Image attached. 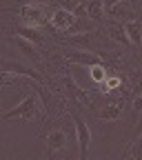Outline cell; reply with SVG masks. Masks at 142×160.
Segmentation results:
<instances>
[{
  "mask_svg": "<svg viewBox=\"0 0 142 160\" xmlns=\"http://www.w3.org/2000/svg\"><path fill=\"white\" fill-rule=\"evenodd\" d=\"M38 116V100H36V93H29L18 107L9 109V111H2L0 113V122H7V120H25V122H33Z\"/></svg>",
  "mask_w": 142,
  "mask_h": 160,
  "instance_id": "cell-1",
  "label": "cell"
},
{
  "mask_svg": "<svg viewBox=\"0 0 142 160\" xmlns=\"http://www.w3.org/2000/svg\"><path fill=\"white\" fill-rule=\"evenodd\" d=\"M71 120H73V125H76V140H78V153H80L78 160H87L89 142H91V129L87 125V120L80 116L76 109L71 111Z\"/></svg>",
  "mask_w": 142,
  "mask_h": 160,
  "instance_id": "cell-2",
  "label": "cell"
},
{
  "mask_svg": "<svg viewBox=\"0 0 142 160\" xmlns=\"http://www.w3.org/2000/svg\"><path fill=\"white\" fill-rule=\"evenodd\" d=\"M18 13H20V18L25 20V27L38 29V27L49 25V16H47V11H45L42 5H20Z\"/></svg>",
  "mask_w": 142,
  "mask_h": 160,
  "instance_id": "cell-3",
  "label": "cell"
},
{
  "mask_svg": "<svg viewBox=\"0 0 142 160\" xmlns=\"http://www.w3.org/2000/svg\"><path fill=\"white\" fill-rule=\"evenodd\" d=\"M105 16H109V20L125 25L129 20H135V0H122V2H115L113 7L105 9Z\"/></svg>",
  "mask_w": 142,
  "mask_h": 160,
  "instance_id": "cell-4",
  "label": "cell"
},
{
  "mask_svg": "<svg viewBox=\"0 0 142 160\" xmlns=\"http://www.w3.org/2000/svg\"><path fill=\"white\" fill-rule=\"evenodd\" d=\"M65 60L73 65H85V67H93V65H107V60L98 53H91V51H80V49H65L62 51Z\"/></svg>",
  "mask_w": 142,
  "mask_h": 160,
  "instance_id": "cell-5",
  "label": "cell"
},
{
  "mask_svg": "<svg viewBox=\"0 0 142 160\" xmlns=\"http://www.w3.org/2000/svg\"><path fill=\"white\" fill-rule=\"evenodd\" d=\"M73 22H76V13H71V11H67V9H56L51 16H49V25L58 31V33H71V27H73Z\"/></svg>",
  "mask_w": 142,
  "mask_h": 160,
  "instance_id": "cell-6",
  "label": "cell"
},
{
  "mask_svg": "<svg viewBox=\"0 0 142 160\" xmlns=\"http://www.w3.org/2000/svg\"><path fill=\"white\" fill-rule=\"evenodd\" d=\"M0 71L11 73V76H27V78L36 80L38 85H42V76H40L38 71H33V69H29L25 65H18V62H13V60H2V62H0Z\"/></svg>",
  "mask_w": 142,
  "mask_h": 160,
  "instance_id": "cell-7",
  "label": "cell"
},
{
  "mask_svg": "<svg viewBox=\"0 0 142 160\" xmlns=\"http://www.w3.org/2000/svg\"><path fill=\"white\" fill-rule=\"evenodd\" d=\"M45 138V142H47V153H58V151H62L67 147V133L60 129V127H53L49 133L42 136Z\"/></svg>",
  "mask_w": 142,
  "mask_h": 160,
  "instance_id": "cell-8",
  "label": "cell"
},
{
  "mask_svg": "<svg viewBox=\"0 0 142 160\" xmlns=\"http://www.w3.org/2000/svg\"><path fill=\"white\" fill-rule=\"evenodd\" d=\"M60 82H62L65 87H67V91H69V96L76 100V102H80V105H82V107H91V98H89V93H85L82 89H80L78 85H76V80L71 78V76H62V78H60Z\"/></svg>",
  "mask_w": 142,
  "mask_h": 160,
  "instance_id": "cell-9",
  "label": "cell"
},
{
  "mask_svg": "<svg viewBox=\"0 0 142 160\" xmlns=\"http://www.w3.org/2000/svg\"><path fill=\"white\" fill-rule=\"evenodd\" d=\"M85 9V18L91 20V22L95 25H102L105 22V5H102V0H87V2L82 5Z\"/></svg>",
  "mask_w": 142,
  "mask_h": 160,
  "instance_id": "cell-10",
  "label": "cell"
},
{
  "mask_svg": "<svg viewBox=\"0 0 142 160\" xmlns=\"http://www.w3.org/2000/svg\"><path fill=\"white\" fill-rule=\"evenodd\" d=\"M16 36H18V38H22V40H27L29 45H33V47H38V49L45 45V36L40 33L38 29H33V27L20 25V27H16Z\"/></svg>",
  "mask_w": 142,
  "mask_h": 160,
  "instance_id": "cell-11",
  "label": "cell"
},
{
  "mask_svg": "<svg viewBox=\"0 0 142 160\" xmlns=\"http://www.w3.org/2000/svg\"><path fill=\"white\" fill-rule=\"evenodd\" d=\"M105 33H107V38H111L113 42H118V45H129V40H127V36H125V27L120 25V22H115V20H107L105 22Z\"/></svg>",
  "mask_w": 142,
  "mask_h": 160,
  "instance_id": "cell-12",
  "label": "cell"
},
{
  "mask_svg": "<svg viewBox=\"0 0 142 160\" xmlns=\"http://www.w3.org/2000/svg\"><path fill=\"white\" fill-rule=\"evenodd\" d=\"M125 27V36H127V40H129V45H133V47H140V40H142V36H140V20L135 18V20H129V22H125L122 25Z\"/></svg>",
  "mask_w": 142,
  "mask_h": 160,
  "instance_id": "cell-13",
  "label": "cell"
},
{
  "mask_svg": "<svg viewBox=\"0 0 142 160\" xmlns=\"http://www.w3.org/2000/svg\"><path fill=\"white\" fill-rule=\"evenodd\" d=\"M13 40V42L20 47V51H22L29 60H31V62H38L40 65V60H42V56H40V49L38 47H33V45H29L27 42V40H22V38H11Z\"/></svg>",
  "mask_w": 142,
  "mask_h": 160,
  "instance_id": "cell-14",
  "label": "cell"
},
{
  "mask_svg": "<svg viewBox=\"0 0 142 160\" xmlns=\"http://www.w3.org/2000/svg\"><path fill=\"white\" fill-rule=\"evenodd\" d=\"M107 71H109L107 65H93V67H89V76H91L93 82H105V80H107Z\"/></svg>",
  "mask_w": 142,
  "mask_h": 160,
  "instance_id": "cell-15",
  "label": "cell"
},
{
  "mask_svg": "<svg viewBox=\"0 0 142 160\" xmlns=\"http://www.w3.org/2000/svg\"><path fill=\"white\" fill-rule=\"evenodd\" d=\"M95 116H98L100 120H118V118H120V107H118V105H107L105 109H100Z\"/></svg>",
  "mask_w": 142,
  "mask_h": 160,
  "instance_id": "cell-16",
  "label": "cell"
},
{
  "mask_svg": "<svg viewBox=\"0 0 142 160\" xmlns=\"http://www.w3.org/2000/svg\"><path fill=\"white\" fill-rule=\"evenodd\" d=\"M140 107H142V96H140V93L135 91V93H133V100H131V109H133V116H135V120H138Z\"/></svg>",
  "mask_w": 142,
  "mask_h": 160,
  "instance_id": "cell-17",
  "label": "cell"
},
{
  "mask_svg": "<svg viewBox=\"0 0 142 160\" xmlns=\"http://www.w3.org/2000/svg\"><path fill=\"white\" fill-rule=\"evenodd\" d=\"M115 2H122V0H102V5H105V9H109V7H113Z\"/></svg>",
  "mask_w": 142,
  "mask_h": 160,
  "instance_id": "cell-18",
  "label": "cell"
},
{
  "mask_svg": "<svg viewBox=\"0 0 142 160\" xmlns=\"http://www.w3.org/2000/svg\"><path fill=\"white\" fill-rule=\"evenodd\" d=\"M129 158H131V147H129V149H127V151H125L122 156H120L118 160H129Z\"/></svg>",
  "mask_w": 142,
  "mask_h": 160,
  "instance_id": "cell-19",
  "label": "cell"
},
{
  "mask_svg": "<svg viewBox=\"0 0 142 160\" xmlns=\"http://www.w3.org/2000/svg\"><path fill=\"white\" fill-rule=\"evenodd\" d=\"M0 113H2V111H0Z\"/></svg>",
  "mask_w": 142,
  "mask_h": 160,
  "instance_id": "cell-20",
  "label": "cell"
}]
</instances>
